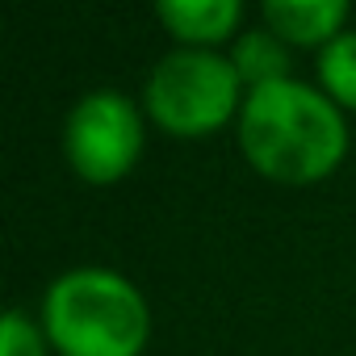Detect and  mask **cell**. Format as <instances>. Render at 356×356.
I'll return each instance as SVG.
<instances>
[{
	"mask_svg": "<svg viewBox=\"0 0 356 356\" xmlns=\"http://www.w3.org/2000/svg\"><path fill=\"white\" fill-rule=\"evenodd\" d=\"M143 151V118L118 88L84 92L63 122V155L88 185H113Z\"/></svg>",
	"mask_w": 356,
	"mask_h": 356,
	"instance_id": "277c9868",
	"label": "cell"
},
{
	"mask_svg": "<svg viewBox=\"0 0 356 356\" xmlns=\"http://www.w3.org/2000/svg\"><path fill=\"white\" fill-rule=\"evenodd\" d=\"M47 331L34 327L22 310H9L0 318V356H47Z\"/></svg>",
	"mask_w": 356,
	"mask_h": 356,
	"instance_id": "9c48e42d",
	"label": "cell"
},
{
	"mask_svg": "<svg viewBox=\"0 0 356 356\" xmlns=\"http://www.w3.org/2000/svg\"><path fill=\"white\" fill-rule=\"evenodd\" d=\"M155 17H159L163 30H172V38H181L185 47L210 51L214 42L235 34V26L243 17V5L239 0H159Z\"/></svg>",
	"mask_w": 356,
	"mask_h": 356,
	"instance_id": "8992f818",
	"label": "cell"
},
{
	"mask_svg": "<svg viewBox=\"0 0 356 356\" xmlns=\"http://www.w3.org/2000/svg\"><path fill=\"white\" fill-rule=\"evenodd\" d=\"M264 26L289 47H327L343 34L348 5L343 0H264Z\"/></svg>",
	"mask_w": 356,
	"mask_h": 356,
	"instance_id": "5b68a950",
	"label": "cell"
},
{
	"mask_svg": "<svg viewBox=\"0 0 356 356\" xmlns=\"http://www.w3.org/2000/svg\"><path fill=\"white\" fill-rule=\"evenodd\" d=\"M318 80L339 109H356V34L352 30H343L335 42L318 51Z\"/></svg>",
	"mask_w": 356,
	"mask_h": 356,
	"instance_id": "ba28073f",
	"label": "cell"
},
{
	"mask_svg": "<svg viewBox=\"0 0 356 356\" xmlns=\"http://www.w3.org/2000/svg\"><path fill=\"white\" fill-rule=\"evenodd\" d=\"M231 63H235L239 80L248 84V92L264 88V84L289 80V67H293L289 42H281L273 30H248V34H239L235 51H231Z\"/></svg>",
	"mask_w": 356,
	"mask_h": 356,
	"instance_id": "52a82bcc",
	"label": "cell"
},
{
	"mask_svg": "<svg viewBox=\"0 0 356 356\" xmlns=\"http://www.w3.org/2000/svg\"><path fill=\"white\" fill-rule=\"evenodd\" d=\"M143 101L159 130L176 138H202L222 130L235 118V109H243L248 97L227 55L181 47L151 67Z\"/></svg>",
	"mask_w": 356,
	"mask_h": 356,
	"instance_id": "3957f363",
	"label": "cell"
},
{
	"mask_svg": "<svg viewBox=\"0 0 356 356\" xmlns=\"http://www.w3.org/2000/svg\"><path fill=\"white\" fill-rule=\"evenodd\" d=\"M239 147L248 163L277 185H314L348 151L339 105L298 80L252 88L239 109Z\"/></svg>",
	"mask_w": 356,
	"mask_h": 356,
	"instance_id": "6da1fadb",
	"label": "cell"
},
{
	"mask_svg": "<svg viewBox=\"0 0 356 356\" xmlns=\"http://www.w3.org/2000/svg\"><path fill=\"white\" fill-rule=\"evenodd\" d=\"M42 331L59 356H138L151 335V314L122 273L72 268L42 298Z\"/></svg>",
	"mask_w": 356,
	"mask_h": 356,
	"instance_id": "7a4b0ae2",
	"label": "cell"
}]
</instances>
